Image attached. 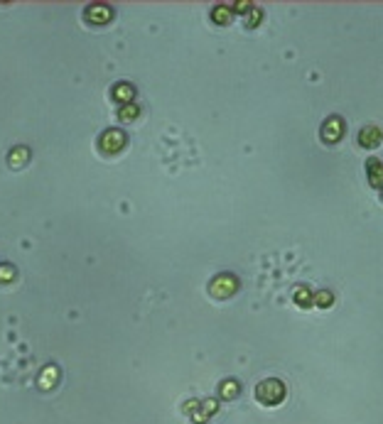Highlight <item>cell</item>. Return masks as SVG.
Here are the masks:
<instances>
[{"instance_id":"obj_1","label":"cell","mask_w":383,"mask_h":424,"mask_svg":"<svg viewBox=\"0 0 383 424\" xmlns=\"http://www.w3.org/2000/svg\"><path fill=\"white\" fill-rule=\"evenodd\" d=\"M258 400L263 402V405H278L283 397H285V385L280 383V380H265L258 385Z\"/></svg>"},{"instance_id":"obj_2","label":"cell","mask_w":383,"mask_h":424,"mask_svg":"<svg viewBox=\"0 0 383 424\" xmlns=\"http://www.w3.org/2000/svg\"><path fill=\"white\" fill-rule=\"evenodd\" d=\"M236 289H238V282H236V277H231V275H219V277H214L211 284H209V294L216 297V299L231 297Z\"/></svg>"},{"instance_id":"obj_3","label":"cell","mask_w":383,"mask_h":424,"mask_svg":"<svg viewBox=\"0 0 383 424\" xmlns=\"http://www.w3.org/2000/svg\"><path fill=\"white\" fill-rule=\"evenodd\" d=\"M123 145H125V135L120 130H106L101 138V150H106V152H118V150H123Z\"/></svg>"},{"instance_id":"obj_4","label":"cell","mask_w":383,"mask_h":424,"mask_svg":"<svg viewBox=\"0 0 383 424\" xmlns=\"http://www.w3.org/2000/svg\"><path fill=\"white\" fill-rule=\"evenodd\" d=\"M339 138H342V120H339V118H329L322 125V140L337 142Z\"/></svg>"},{"instance_id":"obj_5","label":"cell","mask_w":383,"mask_h":424,"mask_svg":"<svg viewBox=\"0 0 383 424\" xmlns=\"http://www.w3.org/2000/svg\"><path fill=\"white\" fill-rule=\"evenodd\" d=\"M113 17V10L106 5H91L86 10V20L88 22H108Z\"/></svg>"},{"instance_id":"obj_6","label":"cell","mask_w":383,"mask_h":424,"mask_svg":"<svg viewBox=\"0 0 383 424\" xmlns=\"http://www.w3.org/2000/svg\"><path fill=\"white\" fill-rule=\"evenodd\" d=\"M359 142H361L364 147H376V145L381 142V130H379V128H364L361 135H359Z\"/></svg>"},{"instance_id":"obj_7","label":"cell","mask_w":383,"mask_h":424,"mask_svg":"<svg viewBox=\"0 0 383 424\" xmlns=\"http://www.w3.org/2000/svg\"><path fill=\"white\" fill-rule=\"evenodd\" d=\"M133 96H135V88H133L130 84H116L113 86V98L120 101V103L128 106V103L133 101Z\"/></svg>"},{"instance_id":"obj_8","label":"cell","mask_w":383,"mask_h":424,"mask_svg":"<svg viewBox=\"0 0 383 424\" xmlns=\"http://www.w3.org/2000/svg\"><path fill=\"white\" fill-rule=\"evenodd\" d=\"M369 174H371V182H374L376 187H381L383 184V165L381 162L371 160V162H369Z\"/></svg>"},{"instance_id":"obj_9","label":"cell","mask_w":383,"mask_h":424,"mask_svg":"<svg viewBox=\"0 0 383 424\" xmlns=\"http://www.w3.org/2000/svg\"><path fill=\"white\" fill-rule=\"evenodd\" d=\"M27 157H29L27 150H25V147H17L15 152H10V165H12V167H22V165L27 162Z\"/></svg>"},{"instance_id":"obj_10","label":"cell","mask_w":383,"mask_h":424,"mask_svg":"<svg viewBox=\"0 0 383 424\" xmlns=\"http://www.w3.org/2000/svg\"><path fill=\"white\" fill-rule=\"evenodd\" d=\"M211 17H214V22H219V25H226V22L231 20V12H229V7H224V5H219V7H214V12H211Z\"/></svg>"},{"instance_id":"obj_11","label":"cell","mask_w":383,"mask_h":424,"mask_svg":"<svg viewBox=\"0 0 383 424\" xmlns=\"http://www.w3.org/2000/svg\"><path fill=\"white\" fill-rule=\"evenodd\" d=\"M214 412H216V402H214V400H206L204 407H202V412H199V415H194V420L202 424V422H206V417H209V415H214Z\"/></svg>"},{"instance_id":"obj_12","label":"cell","mask_w":383,"mask_h":424,"mask_svg":"<svg viewBox=\"0 0 383 424\" xmlns=\"http://www.w3.org/2000/svg\"><path fill=\"white\" fill-rule=\"evenodd\" d=\"M221 395L226 397V400H229V397H236L238 395V383H236V380H226V383L221 385Z\"/></svg>"},{"instance_id":"obj_13","label":"cell","mask_w":383,"mask_h":424,"mask_svg":"<svg viewBox=\"0 0 383 424\" xmlns=\"http://www.w3.org/2000/svg\"><path fill=\"white\" fill-rule=\"evenodd\" d=\"M57 368H47V370H44V375H42V380H39V385H42V388H44V390H47V388H52V385H49V380H54V383H57Z\"/></svg>"},{"instance_id":"obj_14","label":"cell","mask_w":383,"mask_h":424,"mask_svg":"<svg viewBox=\"0 0 383 424\" xmlns=\"http://www.w3.org/2000/svg\"><path fill=\"white\" fill-rule=\"evenodd\" d=\"M135 115H138V108L128 103V106H123V108H120V113H118V118H120V120H133Z\"/></svg>"},{"instance_id":"obj_15","label":"cell","mask_w":383,"mask_h":424,"mask_svg":"<svg viewBox=\"0 0 383 424\" xmlns=\"http://www.w3.org/2000/svg\"><path fill=\"white\" fill-rule=\"evenodd\" d=\"M15 277V267L10 265H0V282H10Z\"/></svg>"},{"instance_id":"obj_16","label":"cell","mask_w":383,"mask_h":424,"mask_svg":"<svg viewBox=\"0 0 383 424\" xmlns=\"http://www.w3.org/2000/svg\"><path fill=\"white\" fill-rule=\"evenodd\" d=\"M315 302H317V307H329L332 304V294L329 292H317Z\"/></svg>"},{"instance_id":"obj_17","label":"cell","mask_w":383,"mask_h":424,"mask_svg":"<svg viewBox=\"0 0 383 424\" xmlns=\"http://www.w3.org/2000/svg\"><path fill=\"white\" fill-rule=\"evenodd\" d=\"M295 299H297L300 304H305V307H307V304L312 302V297L307 294V289H297V294H295Z\"/></svg>"}]
</instances>
